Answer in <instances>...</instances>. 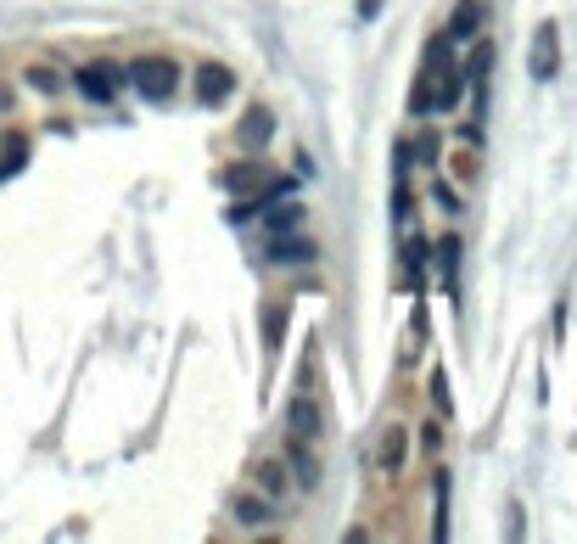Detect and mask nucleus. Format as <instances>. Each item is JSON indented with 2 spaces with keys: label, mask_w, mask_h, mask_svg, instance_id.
Listing matches in <instances>:
<instances>
[{
  "label": "nucleus",
  "mask_w": 577,
  "mask_h": 544,
  "mask_svg": "<svg viewBox=\"0 0 577 544\" xmlns=\"http://www.w3.org/2000/svg\"><path fill=\"white\" fill-rule=\"evenodd\" d=\"M432 494H437V516H432V539H449V472L432 477Z\"/></svg>",
  "instance_id": "14"
},
{
  "label": "nucleus",
  "mask_w": 577,
  "mask_h": 544,
  "mask_svg": "<svg viewBox=\"0 0 577 544\" xmlns=\"http://www.w3.org/2000/svg\"><path fill=\"white\" fill-rule=\"evenodd\" d=\"M426 393H432V404L443 410V416L454 410V399H449V376H443V371H432V376H426Z\"/></svg>",
  "instance_id": "19"
},
{
  "label": "nucleus",
  "mask_w": 577,
  "mask_h": 544,
  "mask_svg": "<svg viewBox=\"0 0 577 544\" xmlns=\"http://www.w3.org/2000/svg\"><path fill=\"white\" fill-rule=\"evenodd\" d=\"M292 432H297V438H314V444H320V404H314V399H303V393H297V399H292Z\"/></svg>",
  "instance_id": "9"
},
{
  "label": "nucleus",
  "mask_w": 577,
  "mask_h": 544,
  "mask_svg": "<svg viewBox=\"0 0 577 544\" xmlns=\"http://www.w3.org/2000/svg\"><path fill=\"white\" fill-rule=\"evenodd\" d=\"M404 455H409V427H404V421H393V427L381 432L376 466H381V472H398V466H404Z\"/></svg>",
  "instance_id": "6"
},
{
  "label": "nucleus",
  "mask_w": 577,
  "mask_h": 544,
  "mask_svg": "<svg viewBox=\"0 0 577 544\" xmlns=\"http://www.w3.org/2000/svg\"><path fill=\"white\" fill-rule=\"evenodd\" d=\"M258 488H264L269 500H286V488H292V477H286V466L281 460H258Z\"/></svg>",
  "instance_id": "12"
},
{
  "label": "nucleus",
  "mask_w": 577,
  "mask_h": 544,
  "mask_svg": "<svg viewBox=\"0 0 577 544\" xmlns=\"http://www.w3.org/2000/svg\"><path fill=\"white\" fill-rule=\"evenodd\" d=\"M269 129H275V118H269L264 107H253V113L241 118V146H264V141H269Z\"/></svg>",
  "instance_id": "15"
},
{
  "label": "nucleus",
  "mask_w": 577,
  "mask_h": 544,
  "mask_svg": "<svg viewBox=\"0 0 577 544\" xmlns=\"http://www.w3.org/2000/svg\"><path fill=\"white\" fill-rule=\"evenodd\" d=\"M6 107H12V90H6V85H0V113H6Z\"/></svg>",
  "instance_id": "23"
},
{
  "label": "nucleus",
  "mask_w": 577,
  "mask_h": 544,
  "mask_svg": "<svg viewBox=\"0 0 577 544\" xmlns=\"http://www.w3.org/2000/svg\"><path fill=\"white\" fill-rule=\"evenodd\" d=\"M398 152H404V163H426V169H437V135H432V129H415Z\"/></svg>",
  "instance_id": "11"
},
{
  "label": "nucleus",
  "mask_w": 577,
  "mask_h": 544,
  "mask_svg": "<svg viewBox=\"0 0 577 544\" xmlns=\"http://www.w3.org/2000/svg\"><path fill=\"white\" fill-rule=\"evenodd\" d=\"M381 17V0H359V23H376Z\"/></svg>",
  "instance_id": "21"
},
{
  "label": "nucleus",
  "mask_w": 577,
  "mask_h": 544,
  "mask_svg": "<svg viewBox=\"0 0 577 544\" xmlns=\"http://www.w3.org/2000/svg\"><path fill=\"white\" fill-rule=\"evenodd\" d=\"M286 460L297 466V483H303V488L320 483V455H314V438H297V432H292V438H286Z\"/></svg>",
  "instance_id": "4"
},
{
  "label": "nucleus",
  "mask_w": 577,
  "mask_h": 544,
  "mask_svg": "<svg viewBox=\"0 0 577 544\" xmlns=\"http://www.w3.org/2000/svg\"><path fill=\"white\" fill-rule=\"evenodd\" d=\"M124 79L141 90L146 101H169L174 90H180V68H174V57H141V62H129Z\"/></svg>",
  "instance_id": "1"
},
{
  "label": "nucleus",
  "mask_w": 577,
  "mask_h": 544,
  "mask_svg": "<svg viewBox=\"0 0 577 544\" xmlns=\"http://www.w3.org/2000/svg\"><path fill=\"white\" fill-rule=\"evenodd\" d=\"M230 90H236V73L225 68V62H202V79H197V96L202 101H225Z\"/></svg>",
  "instance_id": "7"
},
{
  "label": "nucleus",
  "mask_w": 577,
  "mask_h": 544,
  "mask_svg": "<svg viewBox=\"0 0 577 544\" xmlns=\"http://www.w3.org/2000/svg\"><path fill=\"white\" fill-rule=\"evenodd\" d=\"M118 85H124V68H118V62H85V68L73 73V90L85 101H101V107L118 96Z\"/></svg>",
  "instance_id": "3"
},
{
  "label": "nucleus",
  "mask_w": 577,
  "mask_h": 544,
  "mask_svg": "<svg viewBox=\"0 0 577 544\" xmlns=\"http://www.w3.org/2000/svg\"><path fill=\"white\" fill-rule=\"evenodd\" d=\"M482 23H488V6H482V0H460L449 17V40H477Z\"/></svg>",
  "instance_id": "5"
},
{
  "label": "nucleus",
  "mask_w": 577,
  "mask_h": 544,
  "mask_svg": "<svg viewBox=\"0 0 577 544\" xmlns=\"http://www.w3.org/2000/svg\"><path fill=\"white\" fill-rule=\"evenodd\" d=\"M219 186H225V191H247V186H258V158H247V163H230V169H219Z\"/></svg>",
  "instance_id": "16"
},
{
  "label": "nucleus",
  "mask_w": 577,
  "mask_h": 544,
  "mask_svg": "<svg viewBox=\"0 0 577 544\" xmlns=\"http://www.w3.org/2000/svg\"><path fill=\"white\" fill-rule=\"evenodd\" d=\"M297 219H303V202H286V208H275V214H264V230H292Z\"/></svg>",
  "instance_id": "18"
},
{
  "label": "nucleus",
  "mask_w": 577,
  "mask_h": 544,
  "mask_svg": "<svg viewBox=\"0 0 577 544\" xmlns=\"http://www.w3.org/2000/svg\"><path fill=\"white\" fill-rule=\"evenodd\" d=\"M286 315H292L286 303H269V309H264V343H269V354H275L281 337H286Z\"/></svg>",
  "instance_id": "17"
},
{
  "label": "nucleus",
  "mask_w": 577,
  "mask_h": 544,
  "mask_svg": "<svg viewBox=\"0 0 577 544\" xmlns=\"http://www.w3.org/2000/svg\"><path fill=\"white\" fill-rule=\"evenodd\" d=\"M527 68H533V79H544V85L561 73V23H538V29H533Z\"/></svg>",
  "instance_id": "2"
},
{
  "label": "nucleus",
  "mask_w": 577,
  "mask_h": 544,
  "mask_svg": "<svg viewBox=\"0 0 577 544\" xmlns=\"http://www.w3.org/2000/svg\"><path fill=\"white\" fill-rule=\"evenodd\" d=\"M432 197H437V202H443V208H449V214H454V208H460V202H454V191H449V186H443V180H437V186H432Z\"/></svg>",
  "instance_id": "22"
},
{
  "label": "nucleus",
  "mask_w": 577,
  "mask_h": 544,
  "mask_svg": "<svg viewBox=\"0 0 577 544\" xmlns=\"http://www.w3.org/2000/svg\"><path fill=\"white\" fill-rule=\"evenodd\" d=\"M23 163H29V135H23V129H12V135H6V146H0V180H6V174H17Z\"/></svg>",
  "instance_id": "13"
},
{
  "label": "nucleus",
  "mask_w": 577,
  "mask_h": 544,
  "mask_svg": "<svg viewBox=\"0 0 577 544\" xmlns=\"http://www.w3.org/2000/svg\"><path fill=\"white\" fill-rule=\"evenodd\" d=\"M29 85H34V90H45V96H57L62 79H57L51 68H45V62H34V68H29Z\"/></svg>",
  "instance_id": "20"
},
{
  "label": "nucleus",
  "mask_w": 577,
  "mask_h": 544,
  "mask_svg": "<svg viewBox=\"0 0 577 544\" xmlns=\"http://www.w3.org/2000/svg\"><path fill=\"white\" fill-rule=\"evenodd\" d=\"M230 511H236V522L241 528H269V522H275V500H253V494H236V500H230Z\"/></svg>",
  "instance_id": "8"
},
{
  "label": "nucleus",
  "mask_w": 577,
  "mask_h": 544,
  "mask_svg": "<svg viewBox=\"0 0 577 544\" xmlns=\"http://www.w3.org/2000/svg\"><path fill=\"white\" fill-rule=\"evenodd\" d=\"M269 258H275V264H297V258L309 264V258H314V242H309V236H281V230H275V242H269Z\"/></svg>",
  "instance_id": "10"
}]
</instances>
